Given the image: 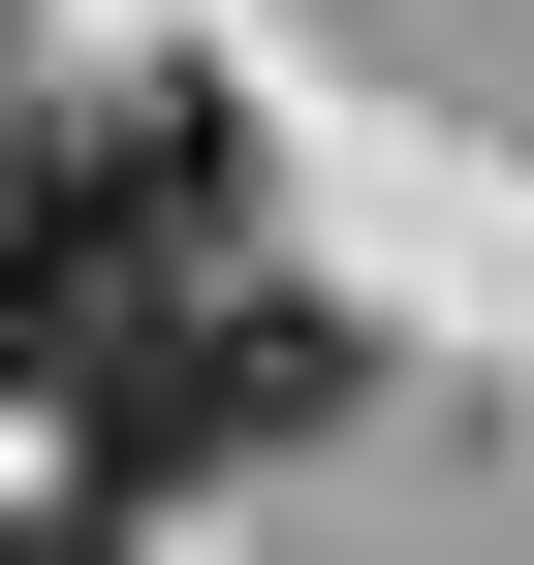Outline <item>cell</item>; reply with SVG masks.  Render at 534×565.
<instances>
[{
  "mask_svg": "<svg viewBox=\"0 0 534 565\" xmlns=\"http://www.w3.org/2000/svg\"><path fill=\"white\" fill-rule=\"evenodd\" d=\"M63 377V440H95V503H158V471H284L314 408H346V315H284V282H158V315H63L32 345Z\"/></svg>",
  "mask_w": 534,
  "mask_h": 565,
  "instance_id": "7a4b0ae2",
  "label": "cell"
},
{
  "mask_svg": "<svg viewBox=\"0 0 534 565\" xmlns=\"http://www.w3.org/2000/svg\"><path fill=\"white\" fill-rule=\"evenodd\" d=\"M221 252H252V126L221 95H32L0 126V345L158 315V282H221Z\"/></svg>",
  "mask_w": 534,
  "mask_h": 565,
  "instance_id": "6da1fadb",
  "label": "cell"
},
{
  "mask_svg": "<svg viewBox=\"0 0 534 565\" xmlns=\"http://www.w3.org/2000/svg\"><path fill=\"white\" fill-rule=\"evenodd\" d=\"M0 565H95V503H32V534H0Z\"/></svg>",
  "mask_w": 534,
  "mask_h": 565,
  "instance_id": "3957f363",
  "label": "cell"
}]
</instances>
